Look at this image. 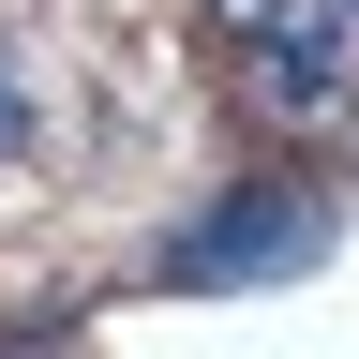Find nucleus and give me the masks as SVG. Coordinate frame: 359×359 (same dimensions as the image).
<instances>
[{"instance_id": "f257e3e1", "label": "nucleus", "mask_w": 359, "mask_h": 359, "mask_svg": "<svg viewBox=\"0 0 359 359\" xmlns=\"http://www.w3.org/2000/svg\"><path fill=\"white\" fill-rule=\"evenodd\" d=\"M330 255V195H299V180H255V195H224V210H195L165 240V285H269V269H314Z\"/></svg>"}, {"instance_id": "f03ea898", "label": "nucleus", "mask_w": 359, "mask_h": 359, "mask_svg": "<svg viewBox=\"0 0 359 359\" xmlns=\"http://www.w3.org/2000/svg\"><path fill=\"white\" fill-rule=\"evenodd\" d=\"M240 90H255L269 120H330V105H359V60H344V30H330V15H285V30H255Z\"/></svg>"}, {"instance_id": "7ed1b4c3", "label": "nucleus", "mask_w": 359, "mask_h": 359, "mask_svg": "<svg viewBox=\"0 0 359 359\" xmlns=\"http://www.w3.org/2000/svg\"><path fill=\"white\" fill-rule=\"evenodd\" d=\"M30 150V105H15V75H0V165H15Z\"/></svg>"}]
</instances>
